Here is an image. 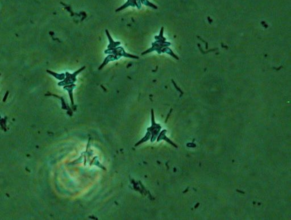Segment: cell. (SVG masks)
<instances>
[{
    "label": "cell",
    "instance_id": "obj_1",
    "mask_svg": "<svg viewBox=\"0 0 291 220\" xmlns=\"http://www.w3.org/2000/svg\"><path fill=\"white\" fill-rule=\"evenodd\" d=\"M105 54H113L115 55H119L121 56H124L128 58H133V59H138L139 57L133 55L131 54H128L125 52L124 49L122 47H116L115 49H108L105 51Z\"/></svg>",
    "mask_w": 291,
    "mask_h": 220
},
{
    "label": "cell",
    "instance_id": "obj_2",
    "mask_svg": "<svg viewBox=\"0 0 291 220\" xmlns=\"http://www.w3.org/2000/svg\"><path fill=\"white\" fill-rule=\"evenodd\" d=\"M85 69V67H83L81 69H79L77 71L75 72L73 74H70L68 72H66V78L63 81L60 82L59 83V85L60 86H63L65 85H70V84H73L74 82L76 81V76L80 73L82 71H83L84 69Z\"/></svg>",
    "mask_w": 291,
    "mask_h": 220
},
{
    "label": "cell",
    "instance_id": "obj_3",
    "mask_svg": "<svg viewBox=\"0 0 291 220\" xmlns=\"http://www.w3.org/2000/svg\"><path fill=\"white\" fill-rule=\"evenodd\" d=\"M121 57H122V56H119V55H113V54L109 55L108 56H107V57L105 59L104 63L102 64L101 65V66L99 67V70H101V69L104 67L105 65H106L107 64L109 63L110 62H111V61H114V60H119V58H121Z\"/></svg>",
    "mask_w": 291,
    "mask_h": 220
},
{
    "label": "cell",
    "instance_id": "obj_4",
    "mask_svg": "<svg viewBox=\"0 0 291 220\" xmlns=\"http://www.w3.org/2000/svg\"><path fill=\"white\" fill-rule=\"evenodd\" d=\"M106 35H107V36H108V37L109 42H110V44H109V45L108 46V49H115V48H116L118 46L120 45L121 42H114V41L113 39H112V38L111 37L110 35L109 34V31L107 30H106Z\"/></svg>",
    "mask_w": 291,
    "mask_h": 220
},
{
    "label": "cell",
    "instance_id": "obj_5",
    "mask_svg": "<svg viewBox=\"0 0 291 220\" xmlns=\"http://www.w3.org/2000/svg\"><path fill=\"white\" fill-rule=\"evenodd\" d=\"M76 87V85L74 84H72L71 85H69V86H65L64 87V89L65 90H67L68 92H69V95H70V98H71V100H72V103L74 104V101H73V96H72V91L74 90V89Z\"/></svg>",
    "mask_w": 291,
    "mask_h": 220
},
{
    "label": "cell",
    "instance_id": "obj_6",
    "mask_svg": "<svg viewBox=\"0 0 291 220\" xmlns=\"http://www.w3.org/2000/svg\"><path fill=\"white\" fill-rule=\"evenodd\" d=\"M47 72H49V73H51L52 75H53L56 78H58V80H63V79H64V78H65V75H64V73H62V74H57V73L50 72V71H47Z\"/></svg>",
    "mask_w": 291,
    "mask_h": 220
}]
</instances>
